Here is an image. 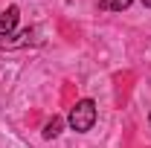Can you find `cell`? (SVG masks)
Instances as JSON below:
<instances>
[{
  "instance_id": "cell-5",
  "label": "cell",
  "mask_w": 151,
  "mask_h": 148,
  "mask_svg": "<svg viewBox=\"0 0 151 148\" xmlns=\"http://www.w3.org/2000/svg\"><path fill=\"white\" fill-rule=\"evenodd\" d=\"M142 6H145V9H151V0H142Z\"/></svg>"
},
{
  "instance_id": "cell-3",
  "label": "cell",
  "mask_w": 151,
  "mask_h": 148,
  "mask_svg": "<svg viewBox=\"0 0 151 148\" xmlns=\"http://www.w3.org/2000/svg\"><path fill=\"white\" fill-rule=\"evenodd\" d=\"M61 128H64V119H61V116H52V119L44 125V137H47V139H55L58 134H61Z\"/></svg>"
},
{
  "instance_id": "cell-6",
  "label": "cell",
  "mask_w": 151,
  "mask_h": 148,
  "mask_svg": "<svg viewBox=\"0 0 151 148\" xmlns=\"http://www.w3.org/2000/svg\"><path fill=\"white\" fill-rule=\"evenodd\" d=\"M148 125H151V113H148Z\"/></svg>"
},
{
  "instance_id": "cell-1",
  "label": "cell",
  "mask_w": 151,
  "mask_h": 148,
  "mask_svg": "<svg viewBox=\"0 0 151 148\" xmlns=\"http://www.w3.org/2000/svg\"><path fill=\"white\" fill-rule=\"evenodd\" d=\"M67 122H70V128H73V131L87 134V131L96 125V102H93V99H78L73 108H70Z\"/></svg>"
},
{
  "instance_id": "cell-4",
  "label": "cell",
  "mask_w": 151,
  "mask_h": 148,
  "mask_svg": "<svg viewBox=\"0 0 151 148\" xmlns=\"http://www.w3.org/2000/svg\"><path fill=\"white\" fill-rule=\"evenodd\" d=\"M99 6H102L105 12H122V9L131 6V0H99Z\"/></svg>"
},
{
  "instance_id": "cell-2",
  "label": "cell",
  "mask_w": 151,
  "mask_h": 148,
  "mask_svg": "<svg viewBox=\"0 0 151 148\" xmlns=\"http://www.w3.org/2000/svg\"><path fill=\"white\" fill-rule=\"evenodd\" d=\"M18 18H20V9L18 6H9L3 15H0V38L6 41V38L15 32V26H18Z\"/></svg>"
}]
</instances>
